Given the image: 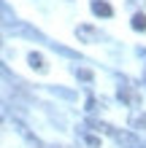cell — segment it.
Segmentation results:
<instances>
[{
  "label": "cell",
  "instance_id": "ba28073f",
  "mask_svg": "<svg viewBox=\"0 0 146 148\" xmlns=\"http://www.w3.org/2000/svg\"><path fill=\"white\" fill-rule=\"evenodd\" d=\"M84 143H87L89 148H100V140H98L95 135H84Z\"/></svg>",
  "mask_w": 146,
  "mask_h": 148
},
{
  "label": "cell",
  "instance_id": "30bf717a",
  "mask_svg": "<svg viewBox=\"0 0 146 148\" xmlns=\"http://www.w3.org/2000/svg\"><path fill=\"white\" fill-rule=\"evenodd\" d=\"M0 46H3V35H0Z\"/></svg>",
  "mask_w": 146,
  "mask_h": 148
},
{
  "label": "cell",
  "instance_id": "277c9868",
  "mask_svg": "<svg viewBox=\"0 0 146 148\" xmlns=\"http://www.w3.org/2000/svg\"><path fill=\"white\" fill-rule=\"evenodd\" d=\"M0 22H6L8 27H14V24H16V16H14L11 5H8L6 0H0Z\"/></svg>",
  "mask_w": 146,
  "mask_h": 148
},
{
  "label": "cell",
  "instance_id": "9c48e42d",
  "mask_svg": "<svg viewBox=\"0 0 146 148\" xmlns=\"http://www.w3.org/2000/svg\"><path fill=\"white\" fill-rule=\"evenodd\" d=\"M3 116H6V110H3V105H0V121H3Z\"/></svg>",
  "mask_w": 146,
  "mask_h": 148
},
{
  "label": "cell",
  "instance_id": "8992f818",
  "mask_svg": "<svg viewBox=\"0 0 146 148\" xmlns=\"http://www.w3.org/2000/svg\"><path fill=\"white\" fill-rule=\"evenodd\" d=\"M130 24H133V30H135V32H146V14H135Z\"/></svg>",
  "mask_w": 146,
  "mask_h": 148
},
{
  "label": "cell",
  "instance_id": "6da1fadb",
  "mask_svg": "<svg viewBox=\"0 0 146 148\" xmlns=\"http://www.w3.org/2000/svg\"><path fill=\"white\" fill-rule=\"evenodd\" d=\"M89 124L95 127V129H100V132L111 135L122 148H143V143H141L133 132H127V129H116V127H111V124H103V121H89Z\"/></svg>",
  "mask_w": 146,
  "mask_h": 148
},
{
  "label": "cell",
  "instance_id": "52a82bcc",
  "mask_svg": "<svg viewBox=\"0 0 146 148\" xmlns=\"http://www.w3.org/2000/svg\"><path fill=\"white\" fill-rule=\"evenodd\" d=\"M73 73H76V78H81V81H92V70H87V67H73Z\"/></svg>",
  "mask_w": 146,
  "mask_h": 148
},
{
  "label": "cell",
  "instance_id": "3957f363",
  "mask_svg": "<svg viewBox=\"0 0 146 148\" xmlns=\"http://www.w3.org/2000/svg\"><path fill=\"white\" fill-rule=\"evenodd\" d=\"M89 8H92V14H95V16H103V19L114 16V8H111L106 0H92V3H89Z\"/></svg>",
  "mask_w": 146,
  "mask_h": 148
},
{
  "label": "cell",
  "instance_id": "7a4b0ae2",
  "mask_svg": "<svg viewBox=\"0 0 146 148\" xmlns=\"http://www.w3.org/2000/svg\"><path fill=\"white\" fill-rule=\"evenodd\" d=\"M76 35H79L81 43H98L100 40V32L92 27V24H79V27H76Z\"/></svg>",
  "mask_w": 146,
  "mask_h": 148
},
{
  "label": "cell",
  "instance_id": "5b68a950",
  "mask_svg": "<svg viewBox=\"0 0 146 148\" xmlns=\"http://www.w3.org/2000/svg\"><path fill=\"white\" fill-rule=\"evenodd\" d=\"M27 62H30V67H35V70H41V73L46 70V59H44V54H38V51H30Z\"/></svg>",
  "mask_w": 146,
  "mask_h": 148
}]
</instances>
